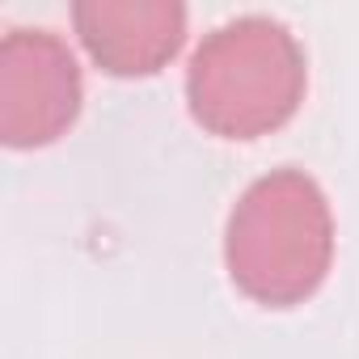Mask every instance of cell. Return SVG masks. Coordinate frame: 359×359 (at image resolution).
I'll use <instances>...</instances> for the list:
<instances>
[{
  "mask_svg": "<svg viewBox=\"0 0 359 359\" xmlns=\"http://www.w3.org/2000/svg\"><path fill=\"white\" fill-rule=\"evenodd\" d=\"M85 102L72 47L51 30L13 26L0 39V140L43 148L60 140Z\"/></svg>",
  "mask_w": 359,
  "mask_h": 359,
  "instance_id": "obj_3",
  "label": "cell"
},
{
  "mask_svg": "<svg viewBox=\"0 0 359 359\" xmlns=\"http://www.w3.org/2000/svg\"><path fill=\"white\" fill-rule=\"evenodd\" d=\"M334 262V216L304 169H271L245 187L224 229L233 283L271 309L309 300Z\"/></svg>",
  "mask_w": 359,
  "mask_h": 359,
  "instance_id": "obj_1",
  "label": "cell"
},
{
  "mask_svg": "<svg viewBox=\"0 0 359 359\" xmlns=\"http://www.w3.org/2000/svg\"><path fill=\"white\" fill-rule=\"evenodd\" d=\"M304 85L300 39L266 13L216 26L187 68L191 114L220 140H258L283 127L304 102Z\"/></svg>",
  "mask_w": 359,
  "mask_h": 359,
  "instance_id": "obj_2",
  "label": "cell"
},
{
  "mask_svg": "<svg viewBox=\"0 0 359 359\" xmlns=\"http://www.w3.org/2000/svg\"><path fill=\"white\" fill-rule=\"evenodd\" d=\"M72 26L110 76H152L187 43V9L177 0H81Z\"/></svg>",
  "mask_w": 359,
  "mask_h": 359,
  "instance_id": "obj_4",
  "label": "cell"
}]
</instances>
